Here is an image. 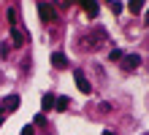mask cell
Returning <instances> with one entry per match:
<instances>
[{
    "instance_id": "17",
    "label": "cell",
    "mask_w": 149,
    "mask_h": 135,
    "mask_svg": "<svg viewBox=\"0 0 149 135\" xmlns=\"http://www.w3.org/2000/svg\"><path fill=\"white\" fill-rule=\"evenodd\" d=\"M0 127H3V116H0Z\"/></svg>"
},
{
    "instance_id": "9",
    "label": "cell",
    "mask_w": 149,
    "mask_h": 135,
    "mask_svg": "<svg viewBox=\"0 0 149 135\" xmlns=\"http://www.w3.org/2000/svg\"><path fill=\"white\" fill-rule=\"evenodd\" d=\"M68 105H71V100H68V97H54V108H57V111H65Z\"/></svg>"
},
{
    "instance_id": "5",
    "label": "cell",
    "mask_w": 149,
    "mask_h": 135,
    "mask_svg": "<svg viewBox=\"0 0 149 135\" xmlns=\"http://www.w3.org/2000/svg\"><path fill=\"white\" fill-rule=\"evenodd\" d=\"M138 65H141V57H138V54H127V57H122V68H125V70H136Z\"/></svg>"
},
{
    "instance_id": "7",
    "label": "cell",
    "mask_w": 149,
    "mask_h": 135,
    "mask_svg": "<svg viewBox=\"0 0 149 135\" xmlns=\"http://www.w3.org/2000/svg\"><path fill=\"white\" fill-rule=\"evenodd\" d=\"M84 11H87V16H90V19H95V16H98V3H92V0H84Z\"/></svg>"
},
{
    "instance_id": "12",
    "label": "cell",
    "mask_w": 149,
    "mask_h": 135,
    "mask_svg": "<svg viewBox=\"0 0 149 135\" xmlns=\"http://www.w3.org/2000/svg\"><path fill=\"white\" fill-rule=\"evenodd\" d=\"M109 57H111V62H119V60H122V51H119V49H111Z\"/></svg>"
},
{
    "instance_id": "13",
    "label": "cell",
    "mask_w": 149,
    "mask_h": 135,
    "mask_svg": "<svg viewBox=\"0 0 149 135\" xmlns=\"http://www.w3.org/2000/svg\"><path fill=\"white\" fill-rule=\"evenodd\" d=\"M8 22H11V27L16 24V11H14V8H8Z\"/></svg>"
},
{
    "instance_id": "1",
    "label": "cell",
    "mask_w": 149,
    "mask_h": 135,
    "mask_svg": "<svg viewBox=\"0 0 149 135\" xmlns=\"http://www.w3.org/2000/svg\"><path fill=\"white\" fill-rule=\"evenodd\" d=\"M106 41H109V33L103 30V27H95V30L84 33L81 38H79V49L81 51H98V49L106 46Z\"/></svg>"
},
{
    "instance_id": "15",
    "label": "cell",
    "mask_w": 149,
    "mask_h": 135,
    "mask_svg": "<svg viewBox=\"0 0 149 135\" xmlns=\"http://www.w3.org/2000/svg\"><path fill=\"white\" fill-rule=\"evenodd\" d=\"M22 135H36V132H33V127H24V130H22Z\"/></svg>"
},
{
    "instance_id": "10",
    "label": "cell",
    "mask_w": 149,
    "mask_h": 135,
    "mask_svg": "<svg viewBox=\"0 0 149 135\" xmlns=\"http://www.w3.org/2000/svg\"><path fill=\"white\" fill-rule=\"evenodd\" d=\"M52 108H54V95H43V111H52Z\"/></svg>"
},
{
    "instance_id": "14",
    "label": "cell",
    "mask_w": 149,
    "mask_h": 135,
    "mask_svg": "<svg viewBox=\"0 0 149 135\" xmlns=\"http://www.w3.org/2000/svg\"><path fill=\"white\" fill-rule=\"evenodd\" d=\"M8 51H11V43H3V49H0V54H3V57H8Z\"/></svg>"
},
{
    "instance_id": "11",
    "label": "cell",
    "mask_w": 149,
    "mask_h": 135,
    "mask_svg": "<svg viewBox=\"0 0 149 135\" xmlns=\"http://www.w3.org/2000/svg\"><path fill=\"white\" fill-rule=\"evenodd\" d=\"M130 11H133V14H141V11H144V3H141V0H136V3H130Z\"/></svg>"
},
{
    "instance_id": "4",
    "label": "cell",
    "mask_w": 149,
    "mask_h": 135,
    "mask_svg": "<svg viewBox=\"0 0 149 135\" xmlns=\"http://www.w3.org/2000/svg\"><path fill=\"white\" fill-rule=\"evenodd\" d=\"M73 81H76V87H79V92H84V95H90V92H92V87H90V81H87V76L81 73V70H76V73H73Z\"/></svg>"
},
{
    "instance_id": "2",
    "label": "cell",
    "mask_w": 149,
    "mask_h": 135,
    "mask_svg": "<svg viewBox=\"0 0 149 135\" xmlns=\"http://www.w3.org/2000/svg\"><path fill=\"white\" fill-rule=\"evenodd\" d=\"M38 16L43 22H57V8L52 3H38Z\"/></svg>"
},
{
    "instance_id": "16",
    "label": "cell",
    "mask_w": 149,
    "mask_h": 135,
    "mask_svg": "<svg viewBox=\"0 0 149 135\" xmlns=\"http://www.w3.org/2000/svg\"><path fill=\"white\" fill-rule=\"evenodd\" d=\"M103 135H117V132H111V130H106V132H103Z\"/></svg>"
},
{
    "instance_id": "6",
    "label": "cell",
    "mask_w": 149,
    "mask_h": 135,
    "mask_svg": "<svg viewBox=\"0 0 149 135\" xmlns=\"http://www.w3.org/2000/svg\"><path fill=\"white\" fill-rule=\"evenodd\" d=\"M52 65H54V68H65L68 65V57H65L63 51H54V54H52Z\"/></svg>"
},
{
    "instance_id": "8",
    "label": "cell",
    "mask_w": 149,
    "mask_h": 135,
    "mask_svg": "<svg viewBox=\"0 0 149 135\" xmlns=\"http://www.w3.org/2000/svg\"><path fill=\"white\" fill-rule=\"evenodd\" d=\"M11 38H14V43H16V46H22V43H24V33L19 30V27H11Z\"/></svg>"
},
{
    "instance_id": "3",
    "label": "cell",
    "mask_w": 149,
    "mask_h": 135,
    "mask_svg": "<svg viewBox=\"0 0 149 135\" xmlns=\"http://www.w3.org/2000/svg\"><path fill=\"white\" fill-rule=\"evenodd\" d=\"M19 95H8V97H3V100H0V111L3 114H11V111H16V108H19Z\"/></svg>"
}]
</instances>
